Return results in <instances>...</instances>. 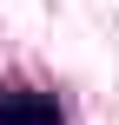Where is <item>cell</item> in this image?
<instances>
[{
	"label": "cell",
	"instance_id": "1",
	"mask_svg": "<svg viewBox=\"0 0 119 125\" xmlns=\"http://www.w3.org/2000/svg\"><path fill=\"white\" fill-rule=\"evenodd\" d=\"M0 125H66V112L40 86H7L0 92Z\"/></svg>",
	"mask_w": 119,
	"mask_h": 125
}]
</instances>
